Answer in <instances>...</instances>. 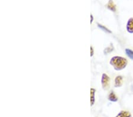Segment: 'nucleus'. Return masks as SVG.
Segmentation results:
<instances>
[{
  "instance_id": "1",
  "label": "nucleus",
  "mask_w": 133,
  "mask_h": 117,
  "mask_svg": "<svg viewBox=\"0 0 133 117\" xmlns=\"http://www.w3.org/2000/svg\"><path fill=\"white\" fill-rule=\"evenodd\" d=\"M109 63L112 66L115 70L119 71L125 69L127 66L128 61L125 58L123 57L114 56L111 58Z\"/></svg>"
},
{
  "instance_id": "2",
  "label": "nucleus",
  "mask_w": 133,
  "mask_h": 117,
  "mask_svg": "<svg viewBox=\"0 0 133 117\" xmlns=\"http://www.w3.org/2000/svg\"><path fill=\"white\" fill-rule=\"evenodd\" d=\"M109 82H110V78L105 73H103L101 78V84L102 88L105 90H107L109 86Z\"/></svg>"
},
{
  "instance_id": "3",
  "label": "nucleus",
  "mask_w": 133,
  "mask_h": 117,
  "mask_svg": "<svg viewBox=\"0 0 133 117\" xmlns=\"http://www.w3.org/2000/svg\"><path fill=\"white\" fill-rule=\"evenodd\" d=\"M126 29L128 33L133 34V18H130L128 20L126 25Z\"/></svg>"
},
{
  "instance_id": "4",
  "label": "nucleus",
  "mask_w": 133,
  "mask_h": 117,
  "mask_svg": "<svg viewBox=\"0 0 133 117\" xmlns=\"http://www.w3.org/2000/svg\"><path fill=\"white\" fill-rule=\"evenodd\" d=\"M123 78L121 76H117L115 79V86L116 88H119L123 85Z\"/></svg>"
},
{
  "instance_id": "5",
  "label": "nucleus",
  "mask_w": 133,
  "mask_h": 117,
  "mask_svg": "<svg viewBox=\"0 0 133 117\" xmlns=\"http://www.w3.org/2000/svg\"><path fill=\"white\" fill-rule=\"evenodd\" d=\"M107 8L112 12H115L116 11V6L112 0H109L108 4H107Z\"/></svg>"
},
{
  "instance_id": "6",
  "label": "nucleus",
  "mask_w": 133,
  "mask_h": 117,
  "mask_svg": "<svg viewBox=\"0 0 133 117\" xmlns=\"http://www.w3.org/2000/svg\"><path fill=\"white\" fill-rule=\"evenodd\" d=\"M115 117H131V115L129 112L126 111H122L119 112Z\"/></svg>"
},
{
  "instance_id": "7",
  "label": "nucleus",
  "mask_w": 133,
  "mask_h": 117,
  "mask_svg": "<svg viewBox=\"0 0 133 117\" xmlns=\"http://www.w3.org/2000/svg\"><path fill=\"white\" fill-rule=\"evenodd\" d=\"M95 89L94 88L91 89V106H93L94 103H95Z\"/></svg>"
},
{
  "instance_id": "8",
  "label": "nucleus",
  "mask_w": 133,
  "mask_h": 117,
  "mask_svg": "<svg viewBox=\"0 0 133 117\" xmlns=\"http://www.w3.org/2000/svg\"><path fill=\"white\" fill-rule=\"evenodd\" d=\"M108 99L111 102H117L118 101V98L114 92H111L108 96Z\"/></svg>"
},
{
  "instance_id": "9",
  "label": "nucleus",
  "mask_w": 133,
  "mask_h": 117,
  "mask_svg": "<svg viewBox=\"0 0 133 117\" xmlns=\"http://www.w3.org/2000/svg\"><path fill=\"white\" fill-rule=\"evenodd\" d=\"M125 53L130 59L133 60V51L130 49H125Z\"/></svg>"
},
{
  "instance_id": "10",
  "label": "nucleus",
  "mask_w": 133,
  "mask_h": 117,
  "mask_svg": "<svg viewBox=\"0 0 133 117\" xmlns=\"http://www.w3.org/2000/svg\"><path fill=\"white\" fill-rule=\"evenodd\" d=\"M98 27H99L100 29H101L102 30H103L105 32H107V33H111V31L109 30V29H108L107 28V27H105V26H104V25H102L101 24H98Z\"/></svg>"
},
{
  "instance_id": "11",
  "label": "nucleus",
  "mask_w": 133,
  "mask_h": 117,
  "mask_svg": "<svg viewBox=\"0 0 133 117\" xmlns=\"http://www.w3.org/2000/svg\"><path fill=\"white\" fill-rule=\"evenodd\" d=\"M113 50H114V47L112 44H111V46H109V47H108L106 48L105 49L104 53L105 54H108V53L112 52Z\"/></svg>"
},
{
  "instance_id": "12",
  "label": "nucleus",
  "mask_w": 133,
  "mask_h": 117,
  "mask_svg": "<svg viewBox=\"0 0 133 117\" xmlns=\"http://www.w3.org/2000/svg\"><path fill=\"white\" fill-rule=\"evenodd\" d=\"M94 49L92 47H91V56L92 57L94 56Z\"/></svg>"
},
{
  "instance_id": "13",
  "label": "nucleus",
  "mask_w": 133,
  "mask_h": 117,
  "mask_svg": "<svg viewBox=\"0 0 133 117\" xmlns=\"http://www.w3.org/2000/svg\"><path fill=\"white\" fill-rule=\"evenodd\" d=\"M93 20H94L93 16H92V15H91V23H92V22H93Z\"/></svg>"
}]
</instances>
